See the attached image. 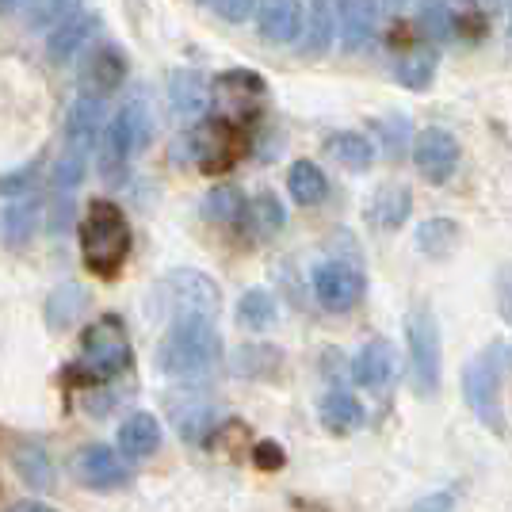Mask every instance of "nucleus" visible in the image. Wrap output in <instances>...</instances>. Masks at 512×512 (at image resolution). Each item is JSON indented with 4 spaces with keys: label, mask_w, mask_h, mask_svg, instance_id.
<instances>
[{
    "label": "nucleus",
    "mask_w": 512,
    "mask_h": 512,
    "mask_svg": "<svg viewBox=\"0 0 512 512\" xmlns=\"http://www.w3.org/2000/svg\"><path fill=\"white\" fill-rule=\"evenodd\" d=\"M222 360V337L214 329V318H188L169 321V333L157 344V371L169 379H203Z\"/></svg>",
    "instance_id": "1"
},
{
    "label": "nucleus",
    "mask_w": 512,
    "mask_h": 512,
    "mask_svg": "<svg viewBox=\"0 0 512 512\" xmlns=\"http://www.w3.org/2000/svg\"><path fill=\"white\" fill-rule=\"evenodd\" d=\"M134 367V348H130L123 318L107 314L92 321L81 333V356L65 367V379L77 386H104Z\"/></svg>",
    "instance_id": "2"
},
{
    "label": "nucleus",
    "mask_w": 512,
    "mask_h": 512,
    "mask_svg": "<svg viewBox=\"0 0 512 512\" xmlns=\"http://www.w3.org/2000/svg\"><path fill=\"white\" fill-rule=\"evenodd\" d=\"M81 260L92 276H119V268L130 256V222L119 211V203L111 199H96L81 218Z\"/></svg>",
    "instance_id": "3"
},
{
    "label": "nucleus",
    "mask_w": 512,
    "mask_h": 512,
    "mask_svg": "<svg viewBox=\"0 0 512 512\" xmlns=\"http://www.w3.org/2000/svg\"><path fill=\"white\" fill-rule=\"evenodd\" d=\"M512 367V344L493 341L463 367V402L490 428L493 436H505V406H501V379Z\"/></svg>",
    "instance_id": "4"
},
{
    "label": "nucleus",
    "mask_w": 512,
    "mask_h": 512,
    "mask_svg": "<svg viewBox=\"0 0 512 512\" xmlns=\"http://www.w3.org/2000/svg\"><path fill=\"white\" fill-rule=\"evenodd\" d=\"M150 130H153L150 107L142 104V100L123 104V111L107 123L104 134H100V146H96L100 150V176H104L107 184H119L127 176V161L138 150H146Z\"/></svg>",
    "instance_id": "5"
},
{
    "label": "nucleus",
    "mask_w": 512,
    "mask_h": 512,
    "mask_svg": "<svg viewBox=\"0 0 512 512\" xmlns=\"http://www.w3.org/2000/svg\"><path fill=\"white\" fill-rule=\"evenodd\" d=\"M406 348H409V375L417 398H436L444 379V356H440V325L432 306L421 302L406 318Z\"/></svg>",
    "instance_id": "6"
},
{
    "label": "nucleus",
    "mask_w": 512,
    "mask_h": 512,
    "mask_svg": "<svg viewBox=\"0 0 512 512\" xmlns=\"http://www.w3.org/2000/svg\"><path fill=\"white\" fill-rule=\"evenodd\" d=\"M157 306L169 314V321L199 314V318H218V283L195 268H176L157 283Z\"/></svg>",
    "instance_id": "7"
},
{
    "label": "nucleus",
    "mask_w": 512,
    "mask_h": 512,
    "mask_svg": "<svg viewBox=\"0 0 512 512\" xmlns=\"http://www.w3.org/2000/svg\"><path fill=\"white\" fill-rule=\"evenodd\" d=\"M188 146H192V161L203 172H226L245 153V134L230 119H203L188 134Z\"/></svg>",
    "instance_id": "8"
},
{
    "label": "nucleus",
    "mask_w": 512,
    "mask_h": 512,
    "mask_svg": "<svg viewBox=\"0 0 512 512\" xmlns=\"http://www.w3.org/2000/svg\"><path fill=\"white\" fill-rule=\"evenodd\" d=\"M73 470L81 478V486L88 490H123L130 482L127 459L119 448H107V444H85V448L73 455Z\"/></svg>",
    "instance_id": "9"
},
{
    "label": "nucleus",
    "mask_w": 512,
    "mask_h": 512,
    "mask_svg": "<svg viewBox=\"0 0 512 512\" xmlns=\"http://www.w3.org/2000/svg\"><path fill=\"white\" fill-rule=\"evenodd\" d=\"M413 161H417V172L425 176L428 184H448L455 169H459V142H455V134L444 127L421 130L417 142H413Z\"/></svg>",
    "instance_id": "10"
},
{
    "label": "nucleus",
    "mask_w": 512,
    "mask_h": 512,
    "mask_svg": "<svg viewBox=\"0 0 512 512\" xmlns=\"http://www.w3.org/2000/svg\"><path fill=\"white\" fill-rule=\"evenodd\" d=\"M310 283H314L318 302L325 310H333V314H344V310H352L363 299V276L352 264H344V260H325V264H318Z\"/></svg>",
    "instance_id": "11"
},
{
    "label": "nucleus",
    "mask_w": 512,
    "mask_h": 512,
    "mask_svg": "<svg viewBox=\"0 0 512 512\" xmlns=\"http://www.w3.org/2000/svg\"><path fill=\"white\" fill-rule=\"evenodd\" d=\"M256 31L264 43H299L306 31V8L302 0H260L256 8Z\"/></svg>",
    "instance_id": "12"
},
{
    "label": "nucleus",
    "mask_w": 512,
    "mask_h": 512,
    "mask_svg": "<svg viewBox=\"0 0 512 512\" xmlns=\"http://www.w3.org/2000/svg\"><path fill=\"white\" fill-rule=\"evenodd\" d=\"M127 77V58L115 43H96L88 50V58L81 62V92L92 96H111Z\"/></svg>",
    "instance_id": "13"
},
{
    "label": "nucleus",
    "mask_w": 512,
    "mask_h": 512,
    "mask_svg": "<svg viewBox=\"0 0 512 512\" xmlns=\"http://www.w3.org/2000/svg\"><path fill=\"white\" fill-rule=\"evenodd\" d=\"M104 96H92L81 92L69 115H65V142L73 153H88L92 146H100V134H104Z\"/></svg>",
    "instance_id": "14"
},
{
    "label": "nucleus",
    "mask_w": 512,
    "mask_h": 512,
    "mask_svg": "<svg viewBox=\"0 0 512 512\" xmlns=\"http://www.w3.org/2000/svg\"><path fill=\"white\" fill-rule=\"evenodd\" d=\"M337 27L344 50H363L379 27V0H337Z\"/></svg>",
    "instance_id": "15"
},
{
    "label": "nucleus",
    "mask_w": 512,
    "mask_h": 512,
    "mask_svg": "<svg viewBox=\"0 0 512 512\" xmlns=\"http://www.w3.org/2000/svg\"><path fill=\"white\" fill-rule=\"evenodd\" d=\"M172 406V425H176V432H180V440L184 444H195V448H203V444H211L214 440V428H218V409L211 406V402H188V406H180V402H169Z\"/></svg>",
    "instance_id": "16"
},
{
    "label": "nucleus",
    "mask_w": 512,
    "mask_h": 512,
    "mask_svg": "<svg viewBox=\"0 0 512 512\" xmlns=\"http://www.w3.org/2000/svg\"><path fill=\"white\" fill-rule=\"evenodd\" d=\"M398 371V360H394V348L386 341H371L363 344L352 360V379L356 386H367V390H383Z\"/></svg>",
    "instance_id": "17"
},
{
    "label": "nucleus",
    "mask_w": 512,
    "mask_h": 512,
    "mask_svg": "<svg viewBox=\"0 0 512 512\" xmlns=\"http://www.w3.org/2000/svg\"><path fill=\"white\" fill-rule=\"evenodd\" d=\"M119 451H123V459H150L153 451L161 448V425H157V417L153 413H130L127 421L119 425Z\"/></svg>",
    "instance_id": "18"
},
{
    "label": "nucleus",
    "mask_w": 512,
    "mask_h": 512,
    "mask_svg": "<svg viewBox=\"0 0 512 512\" xmlns=\"http://www.w3.org/2000/svg\"><path fill=\"white\" fill-rule=\"evenodd\" d=\"M100 31V20L92 12H81L77 20H69L65 27H58L50 39H46V54L50 62H73V54H81Z\"/></svg>",
    "instance_id": "19"
},
{
    "label": "nucleus",
    "mask_w": 512,
    "mask_h": 512,
    "mask_svg": "<svg viewBox=\"0 0 512 512\" xmlns=\"http://www.w3.org/2000/svg\"><path fill=\"white\" fill-rule=\"evenodd\" d=\"M409 211H413V195H409L406 184H386V188H379L375 199H371L367 218H371V226H379V230H398V226H406Z\"/></svg>",
    "instance_id": "20"
},
{
    "label": "nucleus",
    "mask_w": 512,
    "mask_h": 512,
    "mask_svg": "<svg viewBox=\"0 0 512 512\" xmlns=\"http://www.w3.org/2000/svg\"><path fill=\"white\" fill-rule=\"evenodd\" d=\"M463 241V226L455 218H428L417 226V253H425L428 260H448Z\"/></svg>",
    "instance_id": "21"
},
{
    "label": "nucleus",
    "mask_w": 512,
    "mask_h": 512,
    "mask_svg": "<svg viewBox=\"0 0 512 512\" xmlns=\"http://www.w3.org/2000/svg\"><path fill=\"white\" fill-rule=\"evenodd\" d=\"M436 65H440L436 46H413L409 54H402V58L394 62V77H398V85L409 88V92H425V88L432 85V77H436Z\"/></svg>",
    "instance_id": "22"
},
{
    "label": "nucleus",
    "mask_w": 512,
    "mask_h": 512,
    "mask_svg": "<svg viewBox=\"0 0 512 512\" xmlns=\"http://www.w3.org/2000/svg\"><path fill=\"white\" fill-rule=\"evenodd\" d=\"M169 96H172V107L180 111V115H203L207 104H211V88L203 81V73H195V69H176L169 81Z\"/></svg>",
    "instance_id": "23"
},
{
    "label": "nucleus",
    "mask_w": 512,
    "mask_h": 512,
    "mask_svg": "<svg viewBox=\"0 0 512 512\" xmlns=\"http://www.w3.org/2000/svg\"><path fill=\"white\" fill-rule=\"evenodd\" d=\"M39 222H43V211H39V199L35 195L12 199L8 211H4V241L12 249H23L31 237L39 234Z\"/></svg>",
    "instance_id": "24"
},
{
    "label": "nucleus",
    "mask_w": 512,
    "mask_h": 512,
    "mask_svg": "<svg viewBox=\"0 0 512 512\" xmlns=\"http://www.w3.org/2000/svg\"><path fill=\"white\" fill-rule=\"evenodd\" d=\"M321 425L329 432H356L363 425V406L356 402V394L348 390H329L321 398Z\"/></svg>",
    "instance_id": "25"
},
{
    "label": "nucleus",
    "mask_w": 512,
    "mask_h": 512,
    "mask_svg": "<svg viewBox=\"0 0 512 512\" xmlns=\"http://www.w3.org/2000/svg\"><path fill=\"white\" fill-rule=\"evenodd\" d=\"M287 192L299 207H318L321 199L329 195V180L314 161H295L287 172Z\"/></svg>",
    "instance_id": "26"
},
{
    "label": "nucleus",
    "mask_w": 512,
    "mask_h": 512,
    "mask_svg": "<svg viewBox=\"0 0 512 512\" xmlns=\"http://www.w3.org/2000/svg\"><path fill=\"white\" fill-rule=\"evenodd\" d=\"M276 318H279V306H276V299H272V291H264V287H253V291H245V295L237 299V325L249 329V333L272 329Z\"/></svg>",
    "instance_id": "27"
},
{
    "label": "nucleus",
    "mask_w": 512,
    "mask_h": 512,
    "mask_svg": "<svg viewBox=\"0 0 512 512\" xmlns=\"http://www.w3.org/2000/svg\"><path fill=\"white\" fill-rule=\"evenodd\" d=\"M241 222L249 226V234L264 241V237H276L279 230H283V222H287V211H283V203H279L272 192H260L253 203L245 207Z\"/></svg>",
    "instance_id": "28"
},
{
    "label": "nucleus",
    "mask_w": 512,
    "mask_h": 512,
    "mask_svg": "<svg viewBox=\"0 0 512 512\" xmlns=\"http://www.w3.org/2000/svg\"><path fill=\"white\" fill-rule=\"evenodd\" d=\"M218 92H222L226 104L234 107V115H249L256 107V100L264 96V85H260V77H253L249 69H230L218 81Z\"/></svg>",
    "instance_id": "29"
},
{
    "label": "nucleus",
    "mask_w": 512,
    "mask_h": 512,
    "mask_svg": "<svg viewBox=\"0 0 512 512\" xmlns=\"http://www.w3.org/2000/svg\"><path fill=\"white\" fill-rule=\"evenodd\" d=\"M337 0H310V27H306V54H325L337 35Z\"/></svg>",
    "instance_id": "30"
},
{
    "label": "nucleus",
    "mask_w": 512,
    "mask_h": 512,
    "mask_svg": "<svg viewBox=\"0 0 512 512\" xmlns=\"http://www.w3.org/2000/svg\"><path fill=\"white\" fill-rule=\"evenodd\" d=\"M325 153L337 161V165H344V169L352 172H367L371 169V161H375V150H371V142L363 138V134H333L329 142H325Z\"/></svg>",
    "instance_id": "31"
},
{
    "label": "nucleus",
    "mask_w": 512,
    "mask_h": 512,
    "mask_svg": "<svg viewBox=\"0 0 512 512\" xmlns=\"http://www.w3.org/2000/svg\"><path fill=\"white\" fill-rule=\"evenodd\" d=\"M279 363H283V356L272 344H245V348H237L234 371L245 379H268L279 371Z\"/></svg>",
    "instance_id": "32"
},
{
    "label": "nucleus",
    "mask_w": 512,
    "mask_h": 512,
    "mask_svg": "<svg viewBox=\"0 0 512 512\" xmlns=\"http://www.w3.org/2000/svg\"><path fill=\"white\" fill-rule=\"evenodd\" d=\"M12 459H16V470H20V478L31 490H50L54 486V467H50V459H46V451L39 444H20Z\"/></svg>",
    "instance_id": "33"
},
{
    "label": "nucleus",
    "mask_w": 512,
    "mask_h": 512,
    "mask_svg": "<svg viewBox=\"0 0 512 512\" xmlns=\"http://www.w3.org/2000/svg\"><path fill=\"white\" fill-rule=\"evenodd\" d=\"M417 27L432 46H444L455 39V16L444 0H425L421 12H417Z\"/></svg>",
    "instance_id": "34"
},
{
    "label": "nucleus",
    "mask_w": 512,
    "mask_h": 512,
    "mask_svg": "<svg viewBox=\"0 0 512 512\" xmlns=\"http://www.w3.org/2000/svg\"><path fill=\"white\" fill-rule=\"evenodd\" d=\"M245 195L237 192L234 184H226V188H214L207 199H203V214L218 222V226H230V222H241V214H245Z\"/></svg>",
    "instance_id": "35"
},
{
    "label": "nucleus",
    "mask_w": 512,
    "mask_h": 512,
    "mask_svg": "<svg viewBox=\"0 0 512 512\" xmlns=\"http://www.w3.org/2000/svg\"><path fill=\"white\" fill-rule=\"evenodd\" d=\"M85 306H88V295L81 287H58V291L46 299V318H50L54 329H65L69 321L85 314Z\"/></svg>",
    "instance_id": "36"
},
{
    "label": "nucleus",
    "mask_w": 512,
    "mask_h": 512,
    "mask_svg": "<svg viewBox=\"0 0 512 512\" xmlns=\"http://www.w3.org/2000/svg\"><path fill=\"white\" fill-rule=\"evenodd\" d=\"M77 16H81V0H39L35 12H31V27L54 35L58 27H65V23L77 20Z\"/></svg>",
    "instance_id": "37"
},
{
    "label": "nucleus",
    "mask_w": 512,
    "mask_h": 512,
    "mask_svg": "<svg viewBox=\"0 0 512 512\" xmlns=\"http://www.w3.org/2000/svg\"><path fill=\"white\" fill-rule=\"evenodd\" d=\"M85 165H88V153L69 150L62 161L54 165V176H50V180H54V188H58V192H73V188L85 180Z\"/></svg>",
    "instance_id": "38"
},
{
    "label": "nucleus",
    "mask_w": 512,
    "mask_h": 512,
    "mask_svg": "<svg viewBox=\"0 0 512 512\" xmlns=\"http://www.w3.org/2000/svg\"><path fill=\"white\" fill-rule=\"evenodd\" d=\"M35 165H27L20 172H8V176H0V195H8V199H23V195H35Z\"/></svg>",
    "instance_id": "39"
},
{
    "label": "nucleus",
    "mask_w": 512,
    "mask_h": 512,
    "mask_svg": "<svg viewBox=\"0 0 512 512\" xmlns=\"http://www.w3.org/2000/svg\"><path fill=\"white\" fill-rule=\"evenodd\" d=\"M256 8H260L256 0H214V12H218L226 23H245Z\"/></svg>",
    "instance_id": "40"
},
{
    "label": "nucleus",
    "mask_w": 512,
    "mask_h": 512,
    "mask_svg": "<svg viewBox=\"0 0 512 512\" xmlns=\"http://www.w3.org/2000/svg\"><path fill=\"white\" fill-rule=\"evenodd\" d=\"M497 310H501V318L512 325V264H501L497 268Z\"/></svg>",
    "instance_id": "41"
},
{
    "label": "nucleus",
    "mask_w": 512,
    "mask_h": 512,
    "mask_svg": "<svg viewBox=\"0 0 512 512\" xmlns=\"http://www.w3.org/2000/svg\"><path fill=\"white\" fill-rule=\"evenodd\" d=\"M253 459H256V467H264V470L283 467V451H279V444H272V440L253 444Z\"/></svg>",
    "instance_id": "42"
},
{
    "label": "nucleus",
    "mask_w": 512,
    "mask_h": 512,
    "mask_svg": "<svg viewBox=\"0 0 512 512\" xmlns=\"http://www.w3.org/2000/svg\"><path fill=\"white\" fill-rule=\"evenodd\" d=\"M451 505H455L451 493H432V497H421V501L413 505V512H448Z\"/></svg>",
    "instance_id": "43"
},
{
    "label": "nucleus",
    "mask_w": 512,
    "mask_h": 512,
    "mask_svg": "<svg viewBox=\"0 0 512 512\" xmlns=\"http://www.w3.org/2000/svg\"><path fill=\"white\" fill-rule=\"evenodd\" d=\"M8 512H58V509H50V505H43V501H16Z\"/></svg>",
    "instance_id": "44"
},
{
    "label": "nucleus",
    "mask_w": 512,
    "mask_h": 512,
    "mask_svg": "<svg viewBox=\"0 0 512 512\" xmlns=\"http://www.w3.org/2000/svg\"><path fill=\"white\" fill-rule=\"evenodd\" d=\"M493 8H505V4H512V0H490Z\"/></svg>",
    "instance_id": "45"
},
{
    "label": "nucleus",
    "mask_w": 512,
    "mask_h": 512,
    "mask_svg": "<svg viewBox=\"0 0 512 512\" xmlns=\"http://www.w3.org/2000/svg\"><path fill=\"white\" fill-rule=\"evenodd\" d=\"M509 12H512V4H509ZM509 31H512V16H509Z\"/></svg>",
    "instance_id": "46"
}]
</instances>
